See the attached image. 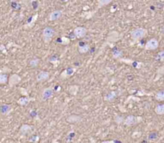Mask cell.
<instances>
[{
  "instance_id": "cell-1",
  "label": "cell",
  "mask_w": 164,
  "mask_h": 143,
  "mask_svg": "<svg viewBox=\"0 0 164 143\" xmlns=\"http://www.w3.org/2000/svg\"><path fill=\"white\" fill-rule=\"evenodd\" d=\"M146 35H147L146 29L143 28V27H137V28L132 30L130 33L131 38L134 41H139V40L142 39Z\"/></svg>"
},
{
  "instance_id": "cell-2",
  "label": "cell",
  "mask_w": 164,
  "mask_h": 143,
  "mask_svg": "<svg viewBox=\"0 0 164 143\" xmlns=\"http://www.w3.org/2000/svg\"><path fill=\"white\" fill-rule=\"evenodd\" d=\"M54 35H55V30H54V29L50 26H46L43 30L42 37H43V40L44 43H50L54 39Z\"/></svg>"
},
{
  "instance_id": "cell-3",
  "label": "cell",
  "mask_w": 164,
  "mask_h": 143,
  "mask_svg": "<svg viewBox=\"0 0 164 143\" xmlns=\"http://www.w3.org/2000/svg\"><path fill=\"white\" fill-rule=\"evenodd\" d=\"M74 35L77 38V39H83L85 38L86 34H87V29L86 28L85 26H77L73 30Z\"/></svg>"
},
{
  "instance_id": "cell-4",
  "label": "cell",
  "mask_w": 164,
  "mask_h": 143,
  "mask_svg": "<svg viewBox=\"0 0 164 143\" xmlns=\"http://www.w3.org/2000/svg\"><path fill=\"white\" fill-rule=\"evenodd\" d=\"M159 41L155 38H152L149 39L145 44V50H155L159 47Z\"/></svg>"
},
{
  "instance_id": "cell-5",
  "label": "cell",
  "mask_w": 164,
  "mask_h": 143,
  "mask_svg": "<svg viewBox=\"0 0 164 143\" xmlns=\"http://www.w3.org/2000/svg\"><path fill=\"white\" fill-rule=\"evenodd\" d=\"M54 95V89L51 87H46L43 89L41 93V99L43 101H46L52 98Z\"/></svg>"
},
{
  "instance_id": "cell-6",
  "label": "cell",
  "mask_w": 164,
  "mask_h": 143,
  "mask_svg": "<svg viewBox=\"0 0 164 143\" xmlns=\"http://www.w3.org/2000/svg\"><path fill=\"white\" fill-rule=\"evenodd\" d=\"M22 81V78L17 74H12L10 75L9 79H8V84L11 87L15 86L18 85L19 82Z\"/></svg>"
},
{
  "instance_id": "cell-7",
  "label": "cell",
  "mask_w": 164,
  "mask_h": 143,
  "mask_svg": "<svg viewBox=\"0 0 164 143\" xmlns=\"http://www.w3.org/2000/svg\"><path fill=\"white\" fill-rule=\"evenodd\" d=\"M49 79H50V73L46 70H41L36 75V81L38 82H45Z\"/></svg>"
},
{
  "instance_id": "cell-8",
  "label": "cell",
  "mask_w": 164,
  "mask_h": 143,
  "mask_svg": "<svg viewBox=\"0 0 164 143\" xmlns=\"http://www.w3.org/2000/svg\"><path fill=\"white\" fill-rule=\"evenodd\" d=\"M77 49H78V51H79L80 54H86L87 53L88 51L91 49V47L88 43H86V42H82V41H80L78 43V45H77Z\"/></svg>"
},
{
  "instance_id": "cell-9",
  "label": "cell",
  "mask_w": 164,
  "mask_h": 143,
  "mask_svg": "<svg viewBox=\"0 0 164 143\" xmlns=\"http://www.w3.org/2000/svg\"><path fill=\"white\" fill-rule=\"evenodd\" d=\"M34 130L33 125H30L28 124H22L19 128V133L22 135H29L31 134Z\"/></svg>"
},
{
  "instance_id": "cell-10",
  "label": "cell",
  "mask_w": 164,
  "mask_h": 143,
  "mask_svg": "<svg viewBox=\"0 0 164 143\" xmlns=\"http://www.w3.org/2000/svg\"><path fill=\"white\" fill-rule=\"evenodd\" d=\"M62 15H63V11L62 10H54V11H51L49 14L48 20L50 22L56 21V20L61 18Z\"/></svg>"
},
{
  "instance_id": "cell-11",
  "label": "cell",
  "mask_w": 164,
  "mask_h": 143,
  "mask_svg": "<svg viewBox=\"0 0 164 143\" xmlns=\"http://www.w3.org/2000/svg\"><path fill=\"white\" fill-rule=\"evenodd\" d=\"M76 71V69L75 67H67L61 73L60 77L62 79H67L74 75Z\"/></svg>"
},
{
  "instance_id": "cell-12",
  "label": "cell",
  "mask_w": 164,
  "mask_h": 143,
  "mask_svg": "<svg viewBox=\"0 0 164 143\" xmlns=\"http://www.w3.org/2000/svg\"><path fill=\"white\" fill-rule=\"evenodd\" d=\"M124 124L127 126H132L137 122V118L134 115H129L127 118H124Z\"/></svg>"
},
{
  "instance_id": "cell-13",
  "label": "cell",
  "mask_w": 164,
  "mask_h": 143,
  "mask_svg": "<svg viewBox=\"0 0 164 143\" xmlns=\"http://www.w3.org/2000/svg\"><path fill=\"white\" fill-rule=\"evenodd\" d=\"M12 110L11 105L9 104H3L0 106V114L3 115H7Z\"/></svg>"
},
{
  "instance_id": "cell-14",
  "label": "cell",
  "mask_w": 164,
  "mask_h": 143,
  "mask_svg": "<svg viewBox=\"0 0 164 143\" xmlns=\"http://www.w3.org/2000/svg\"><path fill=\"white\" fill-rule=\"evenodd\" d=\"M116 97H117V93L115 91H111L104 96V100L106 102H113L116 98Z\"/></svg>"
},
{
  "instance_id": "cell-15",
  "label": "cell",
  "mask_w": 164,
  "mask_h": 143,
  "mask_svg": "<svg viewBox=\"0 0 164 143\" xmlns=\"http://www.w3.org/2000/svg\"><path fill=\"white\" fill-rule=\"evenodd\" d=\"M81 120H82V118L78 115H71L67 118V121L69 123H77V122H81Z\"/></svg>"
},
{
  "instance_id": "cell-16",
  "label": "cell",
  "mask_w": 164,
  "mask_h": 143,
  "mask_svg": "<svg viewBox=\"0 0 164 143\" xmlns=\"http://www.w3.org/2000/svg\"><path fill=\"white\" fill-rule=\"evenodd\" d=\"M154 112L157 115H164V103H159L155 106Z\"/></svg>"
},
{
  "instance_id": "cell-17",
  "label": "cell",
  "mask_w": 164,
  "mask_h": 143,
  "mask_svg": "<svg viewBox=\"0 0 164 143\" xmlns=\"http://www.w3.org/2000/svg\"><path fill=\"white\" fill-rule=\"evenodd\" d=\"M30 102H31V99L29 98L28 97H21L20 98L18 99L17 103L22 106H27Z\"/></svg>"
},
{
  "instance_id": "cell-18",
  "label": "cell",
  "mask_w": 164,
  "mask_h": 143,
  "mask_svg": "<svg viewBox=\"0 0 164 143\" xmlns=\"http://www.w3.org/2000/svg\"><path fill=\"white\" fill-rule=\"evenodd\" d=\"M158 138H159V134H158V133L156 131H150L148 134L146 139L149 142H154V141H156L158 139Z\"/></svg>"
},
{
  "instance_id": "cell-19",
  "label": "cell",
  "mask_w": 164,
  "mask_h": 143,
  "mask_svg": "<svg viewBox=\"0 0 164 143\" xmlns=\"http://www.w3.org/2000/svg\"><path fill=\"white\" fill-rule=\"evenodd\" d=\"M118 39V33L116 31H112L109 33V35H107V40L111 41V42H114Z\"/></svg>"
},
{
  "instance_id": "cell-20",
  "label": "cell",
  "mask_w": 164,
  "mask_h": 143,
  "mask_svg": "<svg viewBox=\"0 0 164 143\" xmlns=\"http://www.w3.org/2000/svg\"><path fill=\"white\" fill-rule=\"evenodd\" d=\"M154 98L158 102H164V89H161L154 94Z\"/></svg>"
},
{
  "instance_id": "cell-21",
  "label": "cell",
  "mask_w": 164,
  "mask_h": 143,
  "mask_svg": "<svg viewBox=\"0 0 164 143\" xmlns=\"http://www.w3.org/2000/svg\"><path fill=\"white\" fill-rule=\"evenodd\" d=\"M8 75L6 73L0 74V85H6L8 83Z\"/></svg>"
},
{
  "instance_id": "cell-22",
  "label": "cell",
  "mask_w": 164,
  "mask_h": 143,
  "mask_svg": "<svg viewBox=\"0 0 164 143\" xmlns=\"http://www.w3.org/2000/svg\"><path fill=\"white\" fill-rule=\"evenodd\" d=\"M111 54H112L113 58H118L122 57V51L120 49L114 48V49H113V50H112Z\"/></svg>"
},
{
  "instance_id": "cell-23",
  "label": "cell",
  "mask_w": 164,
  "mask_h": 143,
  "mask_svg": "<svg viewBox=\"0 0 164 143\" xmlns=\"http://www.w3.org/2000/svg\"><path fill=\"white\" fill-rule=\"evenodd\" d=\"M39 62L40 60L39 58H32L29 61V66L31 68H36L39 64Z\"/></svg>"
},
{
  "instance_id": "cell-24",
  "label": "cell",
  "mask_w": 164,
  "mask_h": 143,
  "mask_svg": "<svg viewBox=\"0 0 164 143\" xmlns=\"http://www.w3.org/2000/svg\"><path fill=\"white\" fill-rule=\"evenodd\" d=\"M113 2V0H97V3L99 5V7H106L107 5Z\"/></svg>"
},
{
  "instance_id": "cell-25",
  "label": "cell",
  "mask_w": 164,
  "mask_h": 143,
  "mask_svg": "<svg viewBox=\"0 0 164 143\" xmlns=\"http://www.w3.org/2000/svg\"><path fill=\"white\" fill-rule=\"evenodd\" d=\"M69 93L72 94V95H76L78 91H79V86H71L69 87V89H68Z\"/></svg>"
},
{
  "instance_id": "cell-26",
  "label": "cell",
  "mask_w": 164,
  "mask_h": 143,
  "mask_svg": "<svg viewBox=\"0 0 164 143\" xmlns=\"http://www.w3.org/2000/svg\"><path fill=\"white\" fill-rule=\"evenodd\" d=\"M114 122H116L117 124H121V123L124 122V118L121 115H116L114 117Z\"/></svg>"
},
{
  "instance_id": "cell-27",
  "label": "cell",
  "mask_w": 164,
  "mask_h": 143,
  "mask_svg": "<svg viewBox=\"0 0 164 143\" xmlns=\"http://www.w3.org/2000/svg\"><path fill=\"white\" fill-rule=\"evenodd\" d=\"M29 141L31 142H38L39 141V136L36 135V134H32L31 136V138H30Z\"/></svg>"
},
{
  "instance_id": "cell-28",
  "label": "cell",
  "mask_w": 164,
  "mask_h": 143,
  "mask_svg": "<svg viewBox=\"0 0 164 143\" xmlns=\"http://www.w3.org/2000/svg\"><path fill=\"white\" fill-rule=\"evenodd\" d=\"M157 58L160 62H164V50L159 51L157 54Z\"/></svg>"
}]
</instances>
